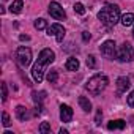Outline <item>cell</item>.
I'll list each match as a JSON object with an SVG mask.
<instances>
[{"instance_id": "cell-1", "label": "cell", "mask_w": 134, "mask_h": 134, "mask_svg": "<svg viewBox=\"0 0 134 134\" xmlns=\"http://www.w3.org/2000/svg\"><path fill=\"white\" fill-rule=\"evenodd\" d=\"M55 60V54L54 51L51 49H43L38 55V60L35 62L33 65V68H32V77L35 79V82H43L44 79V71H46V66L49 63H52Z\"/></svg>"}, {"instance_id": "cell-2", "label": "cell", "mask_w": 134, "mask_h": 134, "mask_svg": "<svg viewBox=\"0 0 134 134\" xmlns=\"http://www.w3.org/2000/svg\"><path fill=\"white\" fill-rule=\"evenodd\" d=\"M98 19L101 21L103 25H106V27H114V25L121 19V16H120V8H118L117 5L107 3V5H104V7L101 8V11L98 13Z\"/></svg>"}, {"instance_id": "cell-3", "label": "cell", "mask_w": 134, "mask_h": 134, "mask_svg": "<svg viewBox=\"0 0 134 134\" xmlns=\"http://www.w3.org/2000/svg\"><path fill=\"white\" fill-rule=\"evenodd\" d=\"M107 84H109V79L106 74H95L93 77L88 79V82L85 84V88L92 95H99L107 87Z\"/></svg>"}, {"instance_id": "cell-4", "label": "cell", "mask_w": 134, "mask_h": 134, "mask_svg": "<svg viewBox=\"0 0 134 134\" xmlns=\"http://www.w3.org/2000/svg\"><path fill=\"white\" fill-rule=\"evenodd\" d=\"M132 58H134V51H132L131 44L123 43L120 46V49L117 51V60L121 63H129V62H132Z\"/></svg>"}, {"instance_id": "cell-5", "label": "cell", "mask_w": 134, "mask_h": 134, "mask_svg": "<svg viewBox=\"0 0 134 134\" xmlns=\"http://www.w3.org/2000/svg\"><path fill=\"white\" fill-rule=\"evenodd\" d=\"M99 51H101V54H103L107 60H114V58H117V47H115V43H114L112 40L104 41V43L101 44Z\"/></svg>"}, {"instance_id": "cell-6", "label": "cell", "mask_w": 134, "mask_h": 134, "mask_svg": "<svg viewBox=\"0 0 134 134\" xmlns=\"http://www.w3.org/2000/svg\"><path fill=\"white\" fill-rule=\"evenodd\" d=\"M16 58L21 63V66H29L32 63V51L25 46H21L16 51Z\"/></svg>"}, {"instance_id": "cell-7", "label": "cell", "mask_w": 134, "mask_h": 134, "mask_svg": "<svg viewBox=\"0 0 134 134\" xmlns=\"http://www.w3.org/2000/svg\"><path fill=\"white\" fill-rule=\"evenodd\" d=\"M47 11H49V14H51L54 19H57V21H65V19H66V13H65V10L62 8V5H60L58 2H51Z\"/></svg>"}, {"instance_id": "cell-8", "label": "cell", "mask_w": 134, "mask_h": 134, "mask_svg": "<svg viewBox=\"0 0 134 134\" xmlns=\"http://www.w3.org/2000/svg\"><path fill=\"white\" fill-rule=\"evenodd\" d=\"M47 35L51 36H55V40L58 41V43H62L63 41V38H65V29L60 25V24H52L51 27H47Z\"/></svg>"}, {"instance_id": "cell-9", "label": "cell", "mask_w": 134, "mask_h": 134, "mask_svg": "<svg viewBox=\"0 0 134 134\" xmlns=\"http://www.w3.org/2000/svg\"><path fill=\"white\" fill-rule=\"evenodd\" d=\"M60 120L63 123H68L73 120V109L68 104H62L60 106Z\"/></svg>"}, {"instance_id": "cell-10", "label": "cell", "mask_w": 134, "mask_h": 134, "mask_svg": "<svg viewBox=\"0 0 134 134\" xmlns=\"http://www.w3.org/2000/svg\"><path fill=\"white\" fill-rule=\"evenodd\" d=\"M129 87H131V81H129L128 77L121 76V77L117 79V92H118V93H125Z\"/></svg>"}, {"instance_id": "cell-11", "label": "cell", "mask_w": 134, "mask_h": 134, "mask_svg": "<svg viewBox=\"0 0 134 134\" xmlns=\"http://www.w3.org/2000/svg\"><path fill=\"white\" fill-rule=\"evenodd\" d=\"M65 66H66V70H68V71H77L79 70V60L76 57H70L68 60H66Z\"/></svg>"}, {"instance_id": "cell-12", "label": "cell", "mask_w": 134, "mask_h": 134, "mask_svg": "<svg viewBox=\"0 0 134 134\" xmlns=\"http://www.w3.org/2000/svg\"><path fill=\"white\" fill-rule=\"evenodd\" d=\"M125 126H126V121H125V120H112V121L107 123V129H110V131L125 129Z\"/></svg>"}, {"instance_id": "cell-13", "label": "cell", "mask_w": 134, "mask_h": 134, "mask_svg": "<svg viewBox=\"0 0 134 134\" xmlns=\"http://www.w3.org/2000/svg\"><path fill=\"white\" fill-rule=\"evenodd\" d=\"M16 117L21 120V121H25L29 118V109L25 106H18L16 107Z\"/></svg>"}, {"instance_id": "cell-14", "label": "cell", "mask_w": 134, "mask_h": 134, "mask_svg": "<svg viewBox=\"0 0 134 134\" xmlns=\"http://www.w3.org/2000/svg\"><path fill=\"white\" fill-rule=\"evenodd\" d=\"M120 22H121L123 27H131V25H134V13H126V14H123L121 19H120Z\"/></svg>"}, {"instance_id": "cell-15", "label": "cell", "mask_w": 134, "mask_h": 134, "mask_svg": "<svg viewBox=\"0 0 134 134\" xmlns=\"http://www.w3.org/2000/svg\"><path fill=\"white\" fill-rule=\"evenodd\" d=\"M79 106H81V109H82L84 112H90V110H92V103H90L88 98H85V96H79Z\"/></svg>"}, {"instance_id": "cell-16", "label": "cell", "mask_w": 134, "mask_h": 134, "mask_svg": "<svg viewBox=\"0 0 134 134\" xmlns=\"http://www.w3.org/2000/svg\"><path fill=\"white\" fill-rule=\"evenodd\" d=\"M22 8H24V2H22V0H14V2L11 3V7H10V11L14 13V14H19L22 11Z\"/></svg>"}, {"instance_id": "cell-17", "label": "cell", "mask_w": 134, "mask_h": 134, "mask_svg": "<svg viewBox=\"0 0 134 134\" xmlns=\"http://www.w3.org/2000/svg\"><path fill=\"white\" fill-rule=\"evenodd\" d=\"M57 79H58V73H57V70H52V71L47 73V81H49V84H55Z\"/></svg>"}, {"instance_id": "cell-18", "label": "cell", "mask_w": 134, "mask_h": 134, "mask_svg": "<svg viewBox=\"0 0 134 134\" xmlns=\"http://www.w3.org/2000/svg\"><path fill=\"white\" fill-rule=\"evenodd\" d=\"M46 27H47V22H46L43 18H40V19L35 21V29H36V30H44Z\"/></svg>"}, {"instance_id": "cell-19", "label": "cell", "mask_w": 134, "mask_h": 134, "mask_svg": "<svg viewBox=\"0 0 134 134\" xmlns=\"http://www.w3.org/2000/svg\"><path fill=\"white\" fill-rule=\"evenodd\" d=\"M32 96H33V101H35V103H41V101L44 99V96H46V92H40V93H38V92H33Z\"/></svg>"}, {"instance_id": "cell-20", "label": "cell", "mask_w": 134, "mask_h": 134, "mask_svg": "<svg viewBox=\"0 0 134 134\" xmlns=\"http://www.w3.org/2000/svg\"><path fill=\"white\" fill-rule=\"evenodd\" d=\"M87 66L88 68H96V58H95V55H88L87 57Z\"/></svg>"}, {"instance_id": "cell-21", "label": "cell", "mask_w": 134, "mask_h": 134, "mask_svg": "<svg viewBox=\"0 0 134 134\" xmlns=\"http://www.w3.org/2000/svg\"><path fill=\"white\" fill-rule=\"evenodd\" d=\"M8 99V87H7V82H2V101L5 103Z\"/></svg>"}, {"instance_id": "cell-22", "label": "cell", "mask_w": 134, "mask_h": 134, "mask_svg": "<svg viewBox=\"0 0 134 134\" xmlns=\"http://www.w3.org/2000/svg\"><path fill=\"white\" fill-rule=\"evenodd\" d=\"M2 125H3L5 128H8V126L11 125V120H10V115H8L7 112H3V114H2Z\"/></svg>"}, {"instance_id": "cell-23", "label": "cell", "mask_w": 134, "mask_h": 134, "mask_svg": "<svg viewBox=\"0 0 134 134\" xmlns=\"http://www.w3.org/2000/svg\"><path fill=\"white\" fill-rule=\"evenodd\" d=\"M40 132H43V134L51 132V125H49L47 121H43V123L40 125Z\"/></svg>"}, {"instance_id": "cell-24", "label": "cell", "mask_w": 134, "mask_h": 134, "mask_svg": "<svg viewBox=\"0 0 134 134\" xmlns=\"http://www.w3.org/2000/svg\"><path fill=\"white\" fill-rule=\"evenodd\" d=\"M74 11L77 13V14H85V7L82 5V3H74Z\"/></svg>"}, {"instance_id": "cell-25", "label": "cell", "mask_w": 134, "mask_h": 134, "mask_svg": "<svg viewBox=\"0 0 134 134\" xmlns=\"http://www.w3.org/2000/svg\"><path fill=\"white\" fill-rule=\"evenodd\" d=\"M126 103H128V106H131V107H134V90L128 95V98H126Z\"/></svg>"}, {"instance_id": "cell-26", "label": "cell", "mask_w": 134, "mask_h": 134, "mask_svg": "<svg viewBox=\"0 0 134 134\" xmlns=\"http://www.w3.org/2000/svg\"><path fill=\"white\" fill-rule=\"evenodd\" d=\"M101 117H103V112H101V109H98V110H96V115H95V123H96V125L101 123Z\"/></svg>"}, {"instance_id": "cell-27", "label": "cell", "mask_w": 134, "mask_h": 134, "mask_svg": "<svg viewBox=\"0 0 134 134\" xmlns=\"http://www.w3.org/2000/svg\"><path fill=\"white\" fill-rule=\"evenodd\" d=\"M43 112V106H41V103H36V106H35V115H40Z\"/></svg>"}, {"instance_id": "cell-28", "label": "cell", "mask_w": 134, "mask_h": 134, "mask_svg": "<svg viewBox=\"0 0 134 134\" xmlns=\"http://www.w3.org/2000/svg\"><path fill=\"white\" fill-rule=\"evenodd\" d=\"M90 38H92V35L88 32H82V40L84 41H90Z\"/></svg>"}, {"instance_id": "cell-29", "label": "cell", "mask_w": 134, "mask_h": 134, "mask_svg": "<svg viewBox=\"0 0 134 134\" xmlns=\"http://www.w3.org/2000/svg\"><path fill=\"white\" fill-rule=\"evenodd\" d=\"M19 40H21V41H29V40H30V36H29V35H21V36H19Z\"/></svg>"}, {"instance_id": "cell-30", "label": "cell", "mask_w": 134, "mask_h": 134, "mask_svg": "<svg viewBox=\"0 0 134 134\" xmlns=\"http://www.w3.org/2000/svg\"><path fill=\"white\" fill-rule=\"evenodd\" d=\"M132 36H134V29H132Z\"/></svg>"}]
</instances>
